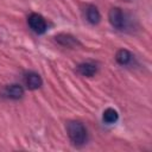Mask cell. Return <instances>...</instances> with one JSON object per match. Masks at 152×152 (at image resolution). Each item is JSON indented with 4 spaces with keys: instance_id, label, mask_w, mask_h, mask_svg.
I'll return each instance as SVG.
<instances>
[{
    "instance_id": "cell-1",
    "label": "cell",
    "mask_w": 152,
    "mask_h": 152,
    "mask_svg": "<svg viewBox=\"0 0 152 152\" xmlns=\"http://www.w3.org/2000/svg\"><path fill=\"white\" fill-rule=\"evenodd\" d=\"M66 132L70 141L75 146H81L87 141V129L80 121H69L66 125Z\"/></svg>"
},
{
    "instance_id": "cell-2",
    "label": "cell",
    "mask_w": 152,
    "mask_h": 152,
    "mask_svg": "<svg viewBox=\"0 0 152 152\" xmlns=\"http://www.w3.org/2000/svg\"><path fill=\"white\" fill-rule=\"evenodd\" d=\"M27 23L32 28V31H34L38 34H43L48 28L45 19L38 13H31L27 18Z\"/></svg>"
},
{
    "instance_id": "cell-3",
    "label": "cell",
    "mask_w": 152,
    "mask_h": 152,
    "mask_svg": "<svg viewBox=\"0 0 152 152\" xmlns=\"http://www.w3.org/2000/svg\"><path fill=\"white\" fill-rule=\"evenodd\" d=\"M109 23L115 28H122L124 27V13L119 7H114L108 13Z\"/></svg>"
},
{
    "instance_id": "cell-4",
    "label": "cell",
    "mask_w": 152,
    "mask_h": 152,
    "mask_svg": "<svg viewBox=\"0 0 152 152\" xmlns=\"http://www.w3.org/2000/svg\"><path fill=\"white\" fill-rule=\"evenodd\" d=\"M43 81H42V77L36 74V72H28L26 76H25V84L28 89L31 90H34V89H38L40 86H42Z\"/></svg>"
},
{
    "instance_id": "cell-5",
    "label": "cell",
    "mask_w": 152,
    "mask_h": 152,
    "mask_svg": "<svg viewBox=\"0 0 152 152\" xmlns=\"http://www.w3.org/2000/svg\"><path fill=\"white\" fill-rule=\"evenodd\" d=\"M56 42L59 43L63 46H68V48H74L76 45H80L78 40L72 37L71 34H65V33H61L58 36H56Z\"/></svg>"
},
{
    "instance_id": "cell-6",
    "label": "cell",
    "mask_w": 152,
    "mask_h": 152,
    "mask_svg": "<svg viewBox=\"0 0 152 152\" xmlns=\"http://www.w3.org/2000/svg\"><path fill=\"white\" fill-rule=\"evenodd\" d=\"M5 94H6L7 97H10V99L18 100V99L23 97V95H24V89H23V87L19 86V84H11V86H7V87H6Z\"/></svg>"
},
{
    "instance_id": "cell-7",
    "label": "cell",
    "mask_w": 152,
    "mask_h": 152,
    "mask_svg": "<svg viewBox=\"0 0 152 152\" xmlns=\"http://www.w3.org/2000/svg\"><path fill=\"white\" fill-rule=\"evenodd\" d=\"M86 17H87V20L90 24H93V25L99 24L100 23V19H101V14H100L99 10L95 6H93V5H90V6L87 7V10H86Z\"/></svg>"
},
{
    "instance_id": "cell-8",
    "label": "cell",
    "mask_w": 152,
    "mask_h": 152,
    "mask_svg": "<svg viewBox=\"0 0 152 152\" xmlns=\"http://www.w3.org/2000/svg\"><path fill=\"white\" fill-rule=\"evenodd\" d=\"M77 71L82 75V76H87V77H90V76H94L97 71V68L95 64L93 63H82L77 66Z\"/></svg>"
},
{
    "instance_id": "cell-9",
    "label": "cell",
    "mask_w": 152,
    "mask_h": 152,
    "mask_svg": "<svg viewBox=\"0 0 152 152\" xmlns=\"http://www.w3.org/2000/svg\"><path fill=\"white\" fill-rule=\"evenodd\" d=\"M115 59H116V62H118L119 64H121V65H126V64H128V63L131 62V59H132V55H131V52H129L128 50H126V49H121V50H119V51L116 52Z\"/></svg>"
},
{
    "instance_id": "cell-10",
    "label": "cell",
    "mask_w": 152,
    "mask_h": 152,
    "mask_svg": "<svg viewBox=\"0 0 152 152\" xmlns=\"http://www.w3.org/2000/svg\"><path fill=\"white\" fill-rule=\"evenodd\" d=\"M103 121L104 122H107V124H113V122H115L116 120H118V118H119V114H118V112L115 110V109H113V108H107L104 112H103Z\"/></svg>"
}]
</instances>
